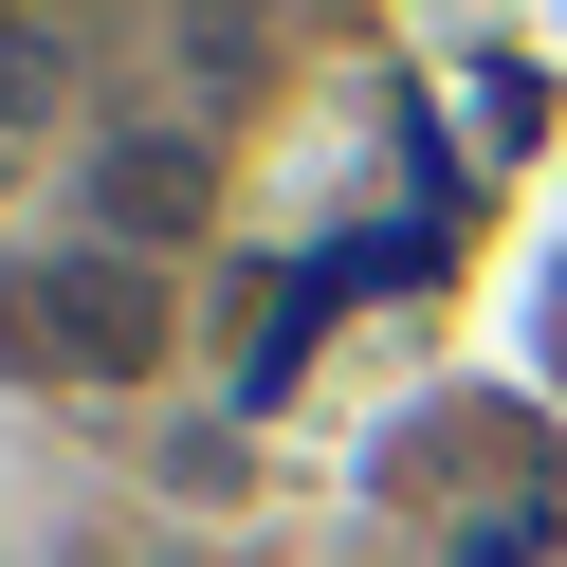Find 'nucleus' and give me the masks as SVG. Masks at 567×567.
<instances>
[{
    "label": "nucleus",
    "instance_id": "1",
    "mask_svg": "<svg viewBox=\"0 0 567 567\" xmlns=\"http://www.w3.org/2000/svg\"><path fill=\"white\" fill-rule=\"evenodd\" d=\"M0 348L19 367H74V384H147L165 367V293H147V257H38L0 293Z\"/></svg>",
    "mask_w": 567,
    "mask_h": 567
},
{
    "label": "nucleus",
    "instance_id": "2",
    "mask_svg": "<svg viewBox=\"0 0 567 567\" xmlns=\"http://www.w3.org/2000/svg\"><path fill=\"white\" fill-rule=\"evenodd\" d=\"M92 220L165 257V238L202 220V147H184V128H111V147H92Z\"/></svg>",
    "mask_w": 567,
    "mask_h": 567
},
{
    "label": "nucleus",
    "instance_id": "3",
    "mask_svg": "<svg viewBox=\"0 0 567 567\" xmlns=\"http://www.w3.org/2000/svg\"><path fill=\"white\" fill-rule=\"evenodd\" d=\"M257 19H275V0H184V55H202V92H238V74H257Z\"/></svg>",
    "mask_w": 567,
    "mask_h": 567
}]
</instances>
